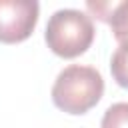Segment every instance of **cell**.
I'll return each instance as SVG.
<instances>
[{"mask_svg":"<svg viewBox=\"0 0 128 128\" xmlns=\"http://www.w3.org/2000/svg\"><path fill=\"white\" fill-rule=\"evenodd\" d=\"M104 94L102 74L92 66H66L52 86L54 104L68 114H84L94 108Z\"/></svg>","mask_w":128,"mask_h":128,"instance_id":"obj_1","label":"cell"},{"mask_svg":"<svg viewBox=\"0 0 128 128\" xmlns=\"http://www.w3.org/2000/svg\"><path fill=\"white\" fill-rule=\"evenodd\" d=\"M44 38L48 48L62 58L80 56L90 48L94 40L92 18L74 8L56 10L46 24Z\"/></svg>","mask_w":128,"mask_h":128,"instance_id":"obj_2","label":"cell"},{"mask_svg":"<svg viewBox=\"0 0 128 128\" xmlns=\"http://www.w3.org/2000/svg\"><path fill=\"white\" fill-rule=\"evenodd\" d=\"M38 12L36 0H0V42L16 44L26 40L38 22Z\"/></svg>","mask_w":128,"mask_h":128,"instance_id":"obj_3","label":"cell"},{"mask_svg":"<svg viewBox=\"0 0 128 128\" xmlns=\"http://www.w3.org/2000/svg\"><path fill=\"white\" fill-rule=\"evenodd\" d=\"M108 22H110L112 34L120 42V46L128 44V0L112 6V12L108 14Z\"/></svg>","mask_w":128,"mask_h":128,"instance_id":"obj_4","label":"cell"},{"mask_svg":"<svg viewBox=\"0 0 128 128\" xmlns=\"http://www.w3.org/2000/svg\"><path fill=\"white\" fill-rule=\"evenodd\" d=\"M110 72L118 86L128 88V44H122L116 48L110 60Z\"/></svg>","mask_w":128,"mask_h":128,"instance_id":"obj_5","label":"cell"},{"mask_svg":"<svg viewBox=\"0 0 128 128\" xmlns=\"http://www.w3.org/2000/svg\"><path fill=\"white\" fill-rule=\"evenodd\" d=\"M100 128H128V102H116L108 106Z\"/></svg>","mask_w":128,"mask_h":128,"instance_id":"obj_6","label":"cell"}]
</instances>
